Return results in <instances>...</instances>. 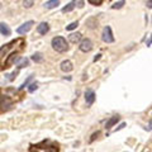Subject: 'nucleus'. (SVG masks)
<instances>
[{
	"instance_id": "obj_15",
	"label": "nucleus",
	"mask_w": 152,
	"mask_h": 152,
	"mask_svg": "<svg viewBox=\"0 0 152 152\" xmlns=\"http://www.w3.org/2000/svg\"><path fill=\"white\" fill-rule=\"evenodd\" d=\"M74 8H75L74 3H69L67 5L62 8V13H69V12H71V10H74Z\"/></svg>"
},
{
	"instance_id": "obj_7",
	"label": "nucleus",
	"mask_w": 152,
	"mask_h": 152,
	"mask_svg": "<svg viewBox=\"0 0 152 152\" xmlns=\"http://www.w3.org/2000/svg\"><path fill=\"white\" fill-rule=\"evenodd\" d=\"M48 31H50V26H48V23H46V22H42L41 24L37 27V32L42 36H45Z\"/></svg>"
},
{
	"instance_id": "obj_21",
	"label": "nucleus",
	"mask_w": 152,
	"mask_h": 152,
	"mask_svg": "<svg viewBox=\"0 0 152 152\" xmlns=\"http://www.w3.org/2000/svg\"><path fill=\"white\" fill-rule=\"evenodd\" d=\"M37 88H38V85H37L36 83H33V84H31V85H29V88H28V90H29V93H33L34 90H37Z\"/></svg>"
},
{
	"instance_id": "obj_14",
	"label": "nucleus",
	"mask_w": 152,
	"mask_h": 152,
	"mask_svg": "<svg viewBox=\"0 0 152 152\" xmlns=\"http://www.w3.org/2000/svg\"><path fill=\"white\" fill-rule=\"evenodd\" d=\"M28 64H29L28 58L23 57V58H20V60L18 61V67H19V69H23V67H26V66H28Z\"/></svg>"
},
{
	"instance_id": "obj_18",
	"label": "nucleus",
	"mask_w": 152,
	"mask_h": 152,
	"mask_svg": "<svg viewBox=\"0 0 152 152\" xmlns=\"http://www.w3.org/2000/svg\"><path fill=\"white\" fill-rule=\"evenodd\" d=\"M74 5L77 7V8H83L84 7V0H72Z\"/></svg>"
},
{
	"instance_id": "obj_22",
	"label": "nucleus",
	"mask_w": 152,
	"mask_h": 152,
	"mask_svg": "<svg viewBox=\"0 0 152 152\" xmlns=\"http://www.w3.org/2000/svg\"><path fill=\"white\" fill-rule=\"evenodd\" d=\"M99 134H100V133H99V132H96V133H94V134L91 136V138H90V142H93L95 138H96V137L99 136Z\"/></svg>"
},
{
	"instance_id": "obj_24",
	"label": "nucleus",
	"mask_w": 152,
	"mask_h": 152,
	"mask_svg": "<svg viewBox=\"0 0 152 152\" xmlns=\"http://www.w3.org/2000/svg\"><path fill=\"white\" fill-rule=\"evenodd\" d=\"M147 8H152V0H148V1H147Z\"/></svg>"
},
{
	"instance_id": "obj_10",
	"label": "nucleus",
	"mask_w": 152,
	"mask_h": 152,
	"mask_svg": "<svg viewBox=\"0 0 152 152\" xmlns=\"http://www.w3.org/2000/svg\"><path fill=\"white\" fill-rule=\"evenodd\" d=\"M80 39H81V33H79V32L71 33V34L69 36V41L72 42V43H76V42H79Z\"/></svg>"
},
{
	"instance_id": "obj_27",
	"label": "nucleus",
	"mask_w": 152,
	"mask_h": 152,
	"mask_svg": "<svg viewBox=\"0 0 152 152\" xmlns=\"http://www.w3.org/2000/svg\"><path fill=\"white\" fill-rule=\"evenodd\" d=\"M151 43H152V37H151V39H150V41H148V42H147V46H150V45H151Z\"/></svg>"
},
{
	"instance_id": "obj_13",
	"label": "nucleus",
	"mask_w": 152,
	"mask_h": 152,
	"mask_svg": "<svg viewBox=\"0 0 152 152\" xmlns=\"http://www.w3.org/2000/svg\"><path fill=\"white\" fill-rule=\"evenodd\" d=\"M32 60L34 61V62H42V61H43V56H42V53H39V52H36L34 55L32 56Z\"/></svg>"
},
{
	"instance_id": "obj_6",
	"label": "nucleus",
	"mask_w": 152,
	"mask_h": 152,
	"mask_svg": "<svg viewBox=\"0 0 152 152\" xmlns=\"http://www.w3.org/2000/svg\"><path fill=\"white\" fill-rule=\"evenodd\" d=\"M74 66H72V62L69 60H65L61 62V70L64 71V72H70V71H72Z\"/></svg>"
},
{
	"instance_id": "obj_17",
	"label": "nucleus",
	"mask_w": 152,
	"mask_h": 152,
	"mask_svg": "<svg viewBox=\"0 0 152 152\" xmlns=\"http://www.w3.org/2000/svg\"><path fill=\"white\" fill-rule=\"evenodd\" d=\"M77 26H79L77 22H72L71 24H69L67 27H66V29H67V31H72V29H76V27H77Z\"/></svg>"
},
{
	"instance_id": "obj_9",
	"label": "nucleus",
	"mask_w": 152,
	"mask_h": 152,
	"mask_svg": "<svg viewBox=\"0 0 152 152\" xmlns=\"http://www.w3.org/2000/svg\"><path fill=\"white\" fill-rule=\"evenodd\" d=\"M60 5V0H48V1L45 3V8L47 9H53Z\"/></svg>"
},
{
	"instance_id": "obj_3",
	"label": "nucleus",
	"mask_w": 152,
	"mask_h": 152,
	"mask_svg": "<svg viewBox=\"0 0 152 152\" xmlns=\"http://www.w3.org/2000/svg\"><path fill=\"white\" fill-rule=\"evenodd\" d=\"M80 51L83 52H89L93 50V42L89 39V38H84V39L80 42V46H79Z\"/></svg>"
},
{
	"instance_id": "obj_19",
	"label": "nucleus",
	"mask_w": 152,
	"mask_h": 152,
	"mask_svg": "<svg viewBox=\"0 0 152 152\" xmlns=\"http://www.w3.org/2000/svg\"><path fill=\"white\" fill-rule=\"evenodd\" d=\"M123 4H124V1H123V0H122V1L114 3V4H113V5H112V8H113V9H121V8L123 7Z\"/></svg>"
},
{
	"instance_id": "obj_11",
	"label": "nucleus",
	"mask_w": 152,
	"mask_h": 152,
	"mask_svg": "<svg viewBox=\"0 0 152 152\" xmlns=\"http://www.w3.org/2000/svg\"><path fill=\"white\" fill-rule=\"evenodd\" d=\"M119 121V117L118 115H114V117H112L110 119H109L107 123H105V128L107 129H109V128H112L114 124H117V122Z\"/></svg>"
},
{
	"instance_id": "obj_25",
	"label": "nucleus",
	"mask_w": 152,
	"mask_h": 152,
	"mask_svg": "<svg viewBox=\"0 0 152 152\" xmlns=\"http://www.w3.org/2000/svg\"><path fill=\"white\" fill-rule=\"evenodd\" d=\"M100 56H102V55H96V56L94 57V61H95V62H96V61H98L99 58H100Z\"/></svg>"
},
{
	"instance_id": "obj_8",
	"label": "nucleus",
	"mask_w": 152,
	"mask_h": 152,
	"mask_svg": "<svg viewBox=\"0 0 152 152\" xmlns=\"http://www.w3.org/2000/svg\"><path fill=\"white\" fill-rule=\"evenodd\" d=\"M17 60H18V53H15V52H14V53H12L10 56L8 57V60L5 61V64H4L5 69H7V67H10V65H13Z\"/></svg>"
},
{
	"instance_id": "obj_20",
	"label": "nucleus",
	"mask_w": 152,
	"mask_h": 152,
	"mask_svg": "<svg viewBox=\"0 0 152 152\" xmlns=\"http://www.w3.org/2000/svg\"><path fill=\"white\" fill-rule=\"evenodd\" d=\"M32 79H33V75H31V76H28V79L26 80V81H24V83H23V85H22V86H20V89H24V88L27 86V85H28V84H29V81H31V80H32Z\"/></svg>"
},
{
	"instance_id": "obj_4",
	"label": "nucleus",
	"mask_w": 152,
	"mask_h": 152,
	"mask_svg": "<svg viewBox=\"0 0 152 152\" xmlns=\"http://www.w3.org/2000/svg\"><path fill=\"white\" fill-rule=\"evenodd\" d=\"M33 24H34V22H33V20H28V22H26L24 24H22V26L17 29V33H18V34H26L27 32H29V31H31V28L33 27Z\"/></svg>"
},
{
	"instance_id": "obj_5",
	"label": "nucleus",
	"mask_w": 152,
	"mask_h": 152,
	"mask_svg": "<svg viewBox=\"0 0 152 152\" xmlns=\"http://www.w3.org/2000/svg\"><path fill=\"white\" fill-rule=\"evenodd\" d=\"M94 100H95V93L91 89H88L86 91H85V102H86L88 105H91Z\"/></svg>"
},
{
	"instance_id": "obj_2",
	"label": "nucleus",
	"mask_w": 152,
	"mask_h": 152,
	"mask_svg": "<svg viewBox=\"0 0 152 152\" xmlns=\"http://www.w3.org/2000/svg\"><path fill=\"white\" fill-rule=\"evenodd\" d=\"M102 39L105 42V43H112V42H114V37H113V33H112V28L109 27V26H107V27L103 29Z\"/></svg>"
},
{
	"instance_id": "obj_23",
	"label": "nucleus",
	"mask_w": 152,
	"mask_h": 152,
	"mask_svg": "<svg viewBox=\"0 0 152 152\" xmlns=\"http://www.w3.org/2000/svg\"><path fill=\"white\" fill-rule=\"evenodd\" d=\"M146 129H147V131H152V121L150 122V126L146 127Z\"/></svg>"
},
{
	"instance_id": "obj_16",
	"label": "nucleus",
	"mask_w": 152,
	"mask_h": 152,
	"mask_svg": "<svg viewBox=\"0 0 152 152\" xmlns=\"http://www.w3.org/2000/svg\"><path fill=\"white\" fill-rule=\"evenodd\" d=\"M33 4H34V0H24V1H23V7L24 8H32Z\"/></svg>"
},
{
	"instance_id": "obj_26",
	"label": "nucleus",
	"mask_w": 152,
	"mask_h": 152,
	"mask_svg": "<svg viewBox=\"0 0 152 152\" xmlns=\"http://www.w3.org/2000/svg\"><path fill=\"white\" fill-rule=\"evenodd\" d=\"M123 127H126V123H122V124H121L119 127H118V128H117V129H122V128H123Z\"/></svg>"
},
{
	"instance_id": "obj_12",
	"label": "nucleus",
	"mask_w": 152,
	"mask_h": 152,
	"mask_svg": "<svg viewBox=\"0 0 152 152\" xmlns=\"http://www.w3.org/2000/svg\"><path fill=\"white\" fill-rule=\"evenodd\" d=\"M0 33H1V36H10V29H9V27L5 23L0 24Z\"/></svg>"
},
{
	"instance_id": "obj_1",
	"label": "nucleus",
	"mask_w": 152,
	"mask_h": 152,
	"mask_svg": "<svg viewBox=\"0 0 152 152\" xmlns=\"http://www.w3.org/2000/svg\"><path fill=\"white\" fill-rule=\"evenodd\" d=\"M51 45H52V48L57 52H65L69 50V45L64 37H55L52 39Z\"/></svg>"
}]
</instances>
